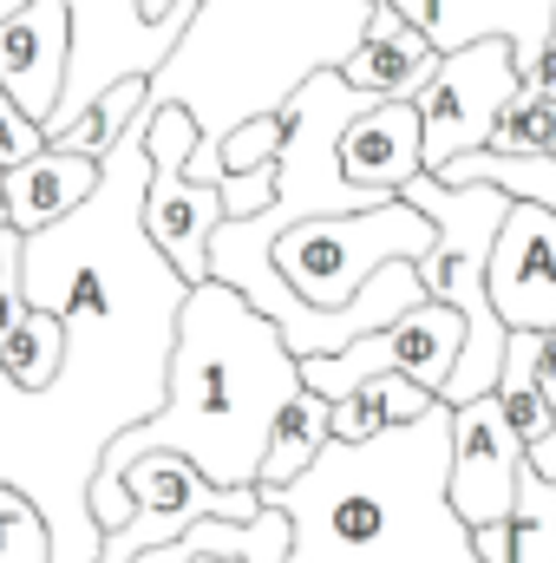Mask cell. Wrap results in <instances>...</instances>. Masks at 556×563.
Masks as SVG:
<instances>
[{
    "instance_id": "6da1fadb",
    "label": "cell",
    "mask_w": 556,
    "mask_h": 563,
    "mask_svg": "<svg viewBox=\"0 0 556 563\" xmlns=\"http://www.w3.org/2000/svg\"><path fill=\"white\" fill-rule=\"evenodd\" d=\"M144 132L151 106L105 151L79 210L46 230H20V288L33 308L59 314L66 354L46 387H20L0 367V485H20L46 511L53 563H92L105 551L92 478L112 439L151 420L170 394V347L190 282L144 230Z\"/></svg>"
},
{
    "instance_id": "7a4b0ae2",
    "label": "cell",
    "mask_w": 556,
    "mask_h": 563,
    "mask_svg": "<svg viewBox=\"0 0 556 563\" xmlns=\"http://www.w3.org/2000/svg\"><path fill=\"white\" fill-rule=\"evenodd\" d=\"M294 394H301V354L288 347L276 321L236 282H190L184 314H177V347H170V394L151 420L112 439L92 478L99 525L119 531L132 518L125 465L157 445L197 459L216 485H256L269 432Z\"/></svg>"
},
{
    "instance_id": "3957f363",
    "label": "cell",
    "mask_w": 556,
    "mask_h": 563,
    "mask_svg": "<svg viewBox=\"0 0 556 563\" xmlns=\"http://www.w3.org/2000/svg\"><path fill=\"white\" fill-rule=\"evenodd\" d=\"M452 407L387 426L374 439H327V452L288 478L256 485L294 518L288 563H485L471 525L452 511Z\"/></svg>"
},
{
    "instance_id": "277c9868",
    "label": "cell",
    "mask_w": 556,
    "mask_h": 563,
    "mask_svg": "<svg viewBox=\"0 0 556 563\" xmlns=\"http://www.w3.org/2000/svg\"><path fill=\"white\" fill-rule=\"evenodd\" d=\"M367 13L374 0H197L151 66V106H184L197 119L190 177L223 184V139L281 112L301 79L347 66L367 40Z\"/></svg>"
},
{
    "instance_id": "5b68a950",
    "label": "cell",
    "mask_w": 556,
    "mask_h": 563,
    "mask_svg": "<svg viewBox=\"0 0 556 563\" xmlns=\"http://www.w3.org/2000/svg\"><path fill=\"white\" fill-rule=\"evenodd\" d=\"M407 203H419L425 217H432V250L419 256V282H425V295H438V301H452L458 314H465V347H458V361H452V380H445V407H458V400H471V394H491L498 387V374H504V341H511V321L498 314V301H491V250H498V230H504V217H511V190L504 184H491V177H465V184H445V177H432V170H419L407 177V190H400Z\"/></svg>"
},
{
    "instance_id": "8992f818",
    "label": "cell",
    "mask_w": 556,
    "mask_h": 563,
    "mask_svg": "<svg viewBox=\"0 0 556 563\" xmlns=\"http://www.w3.org/2000/svg\"><path fill=\"white\" fill-rule=\"evenodd\" d=\"M374 99L360 86L341 79V66L314 73L294 86V99L281 106V151H276V203H263L256 217H223L216 230L230 243L269 250L288 223L308 217H334V210H374L380 197H367L347 170H341V132L367 112Z\"/></svg>"
},
{
    "instance_id": "52a82bcc",
    "label": "cell",
    "mask_w": 556,
    "mask_h": 563,
    "mask_svg": "<svg viewBox=\"0 0 556 563\" xmlns=\"http://www.w3.org/2000/svg\"><path fill=\"white\" fill-rule=\"evenodd\" d=\"M432 217L407 203V197H387L374 210H334V217H308V223H288L276 243H269V263L281 269V282L314 301V308H341L360 295V282L374 276L380 263L393 256H425L432 250Z\"/></svg>"
},
{
    "instance_id": "ba28073f",
    "label": "cell",
    "mask_w": 556,
    "mask_h": 563,
    "mask_svg": "<svg viewBox=\"0 0 556 563\" xmlns=\"http://www.w3.org/2000/svg\"><path fill=\"white\" fill-rule=\"evenodd\" d=\"M125 492H132V518L119 531H105V551L92 563H138L144 551L177 544L203 518H256L263 511L256 485H216L197 459H184L170 445L138 452L125 465Z\"/></svg>"
},
{
    "instance_id": "9c48e42d",
    "label": "cell",
    "mask_w": 556,
    "mask_h": 563,
    "mask_svg": "<svg viewBox=\"0 0 556 563\" xmlns=\"http://www.w3.org/2000/svg\"><path fill=\"white\" fill-rule=\"evenodd\" d=\"M151 177H144V230L151 243L177 263L184 282H210V243L216 223L230 217L223 184L190 177V151H197V119L184 106H151Z\"/></svg>"
},
{
    "instance_id": "30bf717a",
    "label": "cell",
    "mask_w": 556,
    "mask_h": 563,
    "mask_svg": "<svg viewBox=\"0 0 556 563\" xmlns=\"http://www.w3.org/2000/svg\"><path fill=\"white\" fill-rule=\"evenodd\" d=\"M518 86H524V73H518L511 40H471V46L445 53L438 73H432V86L413 99L419 106V157H425V170H445L452 157L485 151V144H491V125H498V112L511 106Z\"/></svg>"
},
{
    "instance_id": "8fae6325",
    "label": "cell",
    "mask_w": 556,
    "mask_h": 563,
    "mask_svg": "<svg viewBox=\"0 0 556 563\" xmlns=\"http://www.w3.org/2000/svg\"><path fill=\"white\" fill-rule=\"evenodd\" d=\"M458 347H465V314H458L452 301L425 295L419 308L393 314L387 328H374V334H360V341H347V347H334V354H301V380L321 387L327 400L354 394V387L374 380V374H413L419 387L445 394Z\"/></svg>"
},
{
    "instance_id": "7c38bea8",
    "label": "cell",
    "mask_w": 556,
    "mask_h": 563,
    "mask_svg": "<svg viewBox=\"0 0 556 563\" xmlns=\"http://www.w3.org/2000/svg\"><path fill=\"white\" fill-rule=\"evenodd\" d=\"M518 472H524V432L504 413V394H471L452 407V472H445V492H452V511L478 531V525H498L511 518L518 505Z\"/></svg>"
},
{
    "instance_id": "4fadbf2b",
    "label": "cell",
    "mask_w": 556,
    "mask_h": 563,
    "mask_svg": "<svg viewBox=\"0 0 556 563\" xmlns=\"http://www.w3.org/2000/svg\"><path fill=\"white\" fill-rule=\"evenodd\" d=\"M491 301L511 328H556V210L511 203L491 250Z\"/></svg>"
},
{
    "instance_id": "5bb4252c",
    "label": "cell",
    "mask_w": 556,
    "mask_h": 563,
    "mask_svg": "<svg viewBox=\"0 0 556 563\" xmlns=\"http://www.w3.org/2000/svg\"><path fill=\"white\" fill-rule=\"evenodd\" d=\"M438 53H458L471 40H511L518 73L531 79L537 53L556 33V0H393Z\"/></svg>"
},
{
    "instance_id": "9a60e30c",
    "label": "cell",
    "mask_w": 556,
    "mask_h": 563,
    "mask_svg": "<svg viewBox=\"0 0 556 563\" xmlns=\"http://www.w3.org/2000/svg\"><path fill=\"white\" fill-rule=\"evenodd\" d=\"M73 59V0H26L0 20V86L46 125L66 92Z\"/></svg>"
},
{
    "instance_id": "2e32d148",
    "label": "cell",
    "mask_w": 556,
    "mask_h": 563,
    "mask_svg": "<svg viewBox=\"0 0 556 563\" xmlns=\"http://www.w3.org/2000/svg\"><path fill=\"white\" fill-rule=\"evenodd\" d=\"M438 59H445V53L419 33L393 0H374V13H367V40L347 53L341 79L360 86L367 99H419V92L432 86Z\"/></svg>"
},
{
    "instance_id": "e0dca14e",
    "label": "cell",
    "mask_w": 556,
    "mask_h": 563,
    "mask_svg": "<svg viewBox=\"0 0 556 563\" xmlns=\"http://www.w3.org/2000/svg\"><path fill=\"white\" fill-rule=\"evenodd\" d=\"M341 170L367 190V197H400L407 177L425 170L419 157V106L413 99H374L347 132H341Z\"/></svg>"
},
{
    "instance_id": "ac0fdd59",
    "label": "cell",
    "mask_w": 556,
    "mask_h": 563,
    "mask_svg": "<svg viewBox=\"0 0 556 563\" xmlns=\"http://www.w3.org/2000/svg\"><path fill=\"white\" fill-rule=\"evenodd\" d=\"M99 164L92 151H73V144H40L33 157H20L7 170V210H13V230H46L59 223L66 210H79L99 184Z\"/></svg>"
},
{
    "instance_id": "d6986e66",
    "label": "cell",
    "mask_w": 556,
    "mask_h": 563,
    "mask_svg": "<svg viewBox=\"0 0 556 563\" xmlns=\"http://www.w3.org/2000/svg\"><path fill=\"white\" fill-rule=\"evenodd\" d=\"M471 544H478L485 563H556V485L531 465V452H524V472H518L511 518L478 525Z\"/></svg>"
},
{
    "instance_id": "ffe728a7",
    "label": "cell",
    "mask_w": 556,
    "mask_h": 563,
    "mask_svg": "<svg viewBox=\"0 0 556 563\" xmlns=\"http://www.w3.org/2000/svg\"><path fill=\"white\" fill-rule=\"evenodd\" d=\"M327 439H334V400L301 380V394L281 407L276 432H269V452H263V478H256V485H288V478H301V472L327 452Z\"/></svg>"
},
{
    "instance_id": "44dd1931",
    "label": "cell",
    "mask_w": 556,
    "mask_h": 563,
    "mask_svg": "<svg viewBox=\"0 0 556 563\" xmlns=\"http://www.w3.org/2000/svg\"><path fill=\"white\" fill-rule=\"evenodd\" d=\"M432 407H438V394L419 387L413 374H374V380H360L354 394L334 400V439H374L387 426L425 420Z\"/></svg>"
},
{
    "instance_id": "7402d4cb",
    "label": "cell",
    "mask_w": 556,
    "mask_h": 563,
    "mask_svg": "<svg viewBox=\"0 0 556 563\" xmlns=\"http://www.w3.org/2000/svg\"><path fill=\"white\" fill-rule=\"evenodd\" d=\"M190 538H197V551H216V558H230V563H288L294 518L263 498L256 518H203V525H190Z\"/></svg>"
},
{
    "instance_id": "603a6c76",
    "label": "cell",
    "mask_w": 556,
    "mask_h": 563,
    "mask_svg": "<svg viewBox=\"0 0 556 563\" xmlns=\"http://www.w3.org/2000/svg\"><path fill=\"white\" fill-rule=\"evenodd\" d=\"M59 354H66V328H59L53 308H33V301H26V314L0 334V367H7L20 387H46V380L59 374Z\"/></svg>"
},
{
    "instance_id": "cb8c5ba5",
    "label": "cell",
    "mask_w": 556,
    "mask_h": 563,
    "mask_svg": "<svg viewBox=\"0 0 556 563\" xmlns=\"http://www.w3.org/2000/svg\"><path fill=\"white\" fill-rule=\"evenodd\" d=\"M485 151H504V157H556V86H518L511 106L498 112Z\"/></svg>"
},
{
    "instance_id": "d4e9b609",
    "label": "cell",
    "mask_w": 556,
    "mask_h": 563,
    "mask_svg": "<svg viewBox=\"0 0 556 563\" xmlns=\"http://www.w3.org/2000/svg\"><path fill=\"white\" fill-rule=\"evenodd\" d=\"M0 563H53V525L20 485H0Z\"/></svg>"
},
{
    "instance_id": "484cf974",
    "label": "cell",
    "mask_w": 556,
    "mask_h": 563,
    "mask_svg": "<svg viewBox=\"0 0 556 563\" xmlns=\"http://www.w3.org/2000/svg\"><path fill=\"white\" fill-rule=\"evenodd\" d=\"M276 151H281V112H269V119H249V125H236V132L223 139V177H230V170L276 164Z\"/></svg>"
},
{
    "instance_id": "4316f807",
    "label": "cell",
    "mask_w": 556,
    "mask_h": 563,
    "mask_svg": "<svg viewBox=\"0 0 556 563\" xmlns=\"http://www.w3.org/2000/svg\"><path fill=\"white\" fill-rule=\"evenodd\" d=\"M40 144H46V125H40V119H33V112L0 86V164L13 170V164H20V157H33Z\"/></svg>"
},
{
    "instance_id": "83f0119b",
    "label": "cell",
    "mask_w": 556,
    "mask_h": 563,
    "mask_svg": "<svg viewBox=\"0 0 556 563\" xmlns=\"http://www.w3.org/2000/svg\"><path fill=\"white\" fill-rule=\"evenodd\" d=\"M223 203H230V217H256L263 203H276V164L230 170V177H223Z\"/></svg>"
},
{
    "instance_id": "f1b7e54d",
    "label": "cell",
    "mask_w": 556,
    "mask_h": 563,
    "mask_svg": "<svg viewBox=\"0 0 556 563\" xmlns=\"http://www.w3.org/2000/svg\"><path fill=\"white\" fill-rule=\"evenodd\" d=\"M498 394H504V413H511V426L524 432V445H531V439H544V432L556 426V407L544 400V387H537V380H531V387H498Z\"/></svg>"
},
{
    "instance_id": "f546056e",
    "label": "cell",
    "mask_w": 556,
    "mask_h": 563,
    "mask_svg": "<svg viewBox=\"0 0 556 563\" xmlns=\"http://www.w3.org/2000/svg\"><path fill=\"white\" fill-rule=\"evenodd\" d=\"M537 361H544V328H511L498 387H531V380H537Z\"/></svg>"
},
{
    "instance_id": "4dcf8cb0",
    "label": "cell",
    "mask_w": 556,
    "mask_h": 563,
    "mask_svg": "<svg viewBox=\"0 0 556 563\" xmlns=\"http://www.w3.org/2000/svg\"><path fill=\"white\" fill-rule=\"evenodd\" d=\"M190 13H197V0H170V7H164V20H151V33H144V53H151V66L170 53V40L184 33V20H190Z\"/></svg>"
},
{
    "instance_id": "1f68e13d",
    "label": "cell",
    "mask_w": 556,
    "mask_h": 563,
    "mask_svg": "<svg viewBox=\"0 0 556 563\" xmlns=\"http://www.w3.org/2000/svg\"><path fill=\"white\" fill-rule=\"evenodd\" d=\"M537 387H544V400L556 407V328H544V361H537Z\"/></svg>"
},
{
    "instance_id": "d6a6232c",
    "label": "cell",
    "mask_w": 556,
    "mask_h": 563,
    "mask_svg": "<svg viewBox=\"0 0 556 563\" xmlns=\"http://www.w3.org/2000/svg\"><path fill=\"white\" fill-rule=\"evenodd\" d=\"M197 558V538H190V531H184V538H177V544H157V551H144L138 563H190Z\"/></svg>"
},
{
    "instance_id": "836d02e7",
    "label": "cell",
    "mask_w": 556,
    "mask_h": 563,
    "mask_svg": "<svg viewBox=\"0 0 556 563\" xmlns=\"http://www.w3.org/2000/svg\"><path fill=\"white\" fill-rule=\"evenodd\" d=\"M524 452H531V465H537V472H544V478H551V485H556V426H551V432H544V439H531Z\"/></svg>"
},
{
    "instance_id": "e575fe53",
    "label": "cell",
    "mask_w": 556,
    "mask_h": 563,
    "mask_svg": "<svg viewBox=\"0 0 556 563\" xmlns=\"http://www.w3.org/2000/svg\"><path fill=\"white\" fill-rule=\"evenodd\" d=\"M0 223H13V210H7V164H0Z\"/></svg>"
},
{
    "instance_id": "d590c367",
    "label": "cell",
    "mask_w": 556,
    "mask_h": 563,
    "mask_svg": "<svg viewBox=\"0 0 556 563\" xmlns=\"http://www.w3.org/2000/svg\"><path fill=\"white\" fill-rule=\"evenodd\" d=\"M190 563H230V558H216V551H197V558H190Z\"/></svg>"
}]
</instances>
